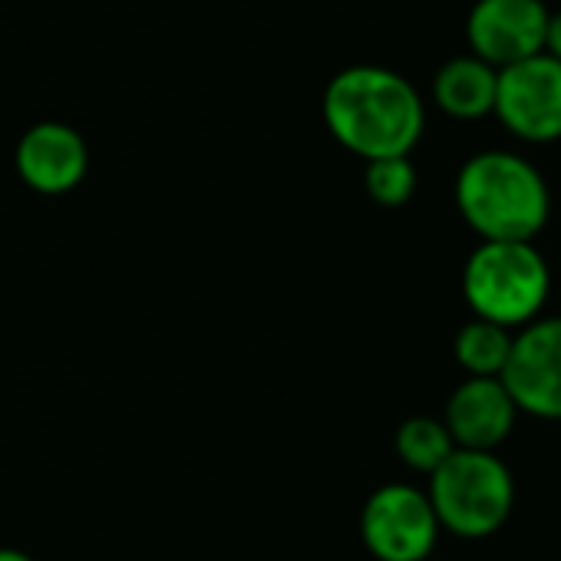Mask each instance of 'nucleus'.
Segmentation results:
<instances>
[{
  "instance_id": "1a4fd4ad",
  "label": "nucleus",
  "mask_w": 561,
  "mask_h": 561,
  "mask_svg": "<svg viewBox=\"0 0 561 561\" xmlns=\"http://www.w3.org/2000/svg\"><path fill=\"white\" fill-rule=\"evenodd\" d=\"M518 407L502 377H466L446 400L443 423L456 449L495 453L515 430Z\"/></svg>"
},
{
  "instance_id": "dca6fc26",
  "label": "nucleus",
  "mask_w": 561,
  "mask_h": 561,
  "mask_svg": "<svg viewBox=\"0 0 561 561\" xmlns=\"http://www.w3.org/2000/svg\"><path fill=\"white\" fill-rule=\"evenodd\" d=\"M0 561H34V558L21 548H0Z\"/></svg>"
},
{
  "instance_id": "6e6552de",
  "label": "nucleus",
  "mask_w": 561,
  "mask_h": 561,
  "mask_svg": "<svg viewBox=\"0 0 561 561\" xmlns=\"http://www.w3.org/2000/svg\"><path fill=\"white\" fill-rule=\"evenodd\" d=\"M502 383L518 413L561 420V314H541L528 328L515 331Z\"/></svg>"
},
{
  "instance_id": "2eb2a0df",
  "label": "nucleus",
  "mask_w": 561,
  "mask_h": 561,
  "mask_svg": "<svg viewBox=\"0 0 561 561\" xmlns=\"http://www.w3.org/2000/svg\"><path fill=\"white\" fill-rule=\"evenodd\" d=\"M545 54H551L554 60H561V11H554V14H551L548 41H545Z\"/></svg>"
},
{
  "instance_id": "9d476101",
  "label": "nucleus",
  "mask_w": 561,
  "mask_h": 561,
  "mask_svg": "<svg viewBox=\"0 0 561 561\" xmlns=\"http://www.w3.org/2000/svg\"><path fill=\"white\" fill-rule=\"evenodd\" d=\"M18 175L27 188L41 195H67L90 172L87 139L67 123H37L31 126L14 152Z\"/></svg>"
},
{
  "instance_id": "20e7f679",
  "label": "nucleus",
  "mask_w": 561,
  "mask_h": 561,
  "mask_svg": "<svg viewBox=\"0 0 561 561\" xmlns=\"http://www.w3.org/2000/svg\"><path fill=\"white\" fill-rule=\"evenodd\" d=\"M426 492L443 531L466 541L502 531L515 508V479L499 453L456 449L426 479Z\"/></svg>"
},
{
  "instance_id": "0eeeda50",
  "label": "nucleus",
  "mask_w": 561,
  "mask_h": 561,
  "mask_svg": "<svg viewBox=\"0 0 561 561\" xmlns=\"http://www.w3.org/2000/svg\"><path fill=\"white\" fill-rule=\"evenodd\" d=\"M551 11L545 0H476L466 18L469 54L495 70L545 54Z\"/></svg>"
},
{
  "instance_id": "9b49d317",
  "label": "nucleus",
  "mask_w": 561,
  "mask_h": 561,
  "mask_svg": "<svg viewBox=\"0 0 561 561\" xmlns=\"http://www.w3.org/2000/svg\"><path fill=\"white\" fill-rule=\"evenodd\" d=\"M495 96L499 70L472 54L446 60L433 77V103L439 106V113L459 123L495 116Z\"/></svg>"
},
{
  "instance_id": "4468645a",
  "label": "nucleus",
  "mask_w": 561,
  "mask_h": 561,
  "mask_svg": "<svg viewBox=\"0 0 561 561\" xmlns=\"http://www.w3.org/2000/svg\"><path fill=\"white\" fill-rule=\"evenodd\" d=\"M420 175L410 156L374 159L364 165V192L380 208H403L416 195Z\"/></svg>"
},
{
  "instance_id": "423d86ee",
  "label": "nucleus",
  "mask_w": 561,
  "mask_h": 561,
  "mask_svg": "<svg viewBox=\"0 0 561 561\" xmlns=\"http://www.w3.org/2000/svg\"><path fill=\"white\" fill-rule=\"evenodd\" d=\"M495 119L522 142L548 146L561 139V60L538 54L499 70Z\"/></svg>"
},
{
  "instance_id": "39448f33",
  "label": "nucleus",
  "mask_w": 561,
  "mask_h": 561,
  "mask_svg": "<svg viewBox=\"0 0 561 561\" xmlns=\"http://www.w3.org/2000/svg\"><path fill=\"white\" fill-rule=\"evenodd\" d=\"M439 535L443 525L430 492L413 482H387L360 508V541L377 561H426Z\"/></svg>"
},
{
  "instance_id": "f03ea898",
  "label": "nucleus",
  "mask_w": 561,
  "mask_h": 561,
  "mask_svg": "<svg viewBox=\"0 0 561 561\" xmlns=\"http://www.w3.org/2000/svg\"><path fill=\"white\" fill-rule=\"evenodd\" d=\"M456 208L479 241H535L551 215L538 165L508 149H482L456 172Z\"/></svg>"
},
{
  "instance_id": "f257e3e1",
  "label": "nucleus",
  "mask_w": 561,
  "mask_h": 561,
  "mask_svg": "<svg viewBox=\"0 0 561 561\" xmlns=\"http://www.w3.org/2000/svg\"><path fill=\"white\" fill-rule=\"evenodd\" d=\"M321 116L334 142L364 162L410 156L426 129L420 90L403 73L377 64L337 70L324 87Z\"/></svg>"
},
{
  "instance_id": "f8f14e48",
  "label": "nucleus",
  "mask_w": 561,
  "mask_h": 561,
  "mask_svg": "<svg viewBox=\"0 0 561 561\" xmlns=\"http://www.w3.org/2000/svg\"><path fill=\"white\" fill-rule=\"evenodd\" d=\"M515 331L492 321H466L453 337V357L466 377H502L512 357Z\"/></svg>"
},
{
  "instance_id": "7ed1b4c3",
  "label": "nucleus",
  "mask_w": 561,
  "mask_h": 561,
  "mask_svg": "<svg viewBox=\"0 0 561 561\" xmlns=\"http://www.w3.org/2000/svg\"><path fill=\"white\" fill-rule=\"evenodd\" d=\"M551 267L535 241H479L462 264V298L472 318L522 331L541 318Z\"/></svg>"
},
{
  "instance_id": "ddd939ff",
  "label": "nucleus",
  "mask_w": 561,
  "mask_h": 561,
  "mask_svg": "<svg viewBox=\"0 0 561 561\" xmlns=\"http://www.w3.org/2000/svg\"><path fill=\"white\" fill-rule=\"evenodd\" d=\"M393 449L410 472L433 476L456 453V443H453V433L443 423V416H423L420 413V416H407L397 426Z\"/></svg>"
}]
</instances>
